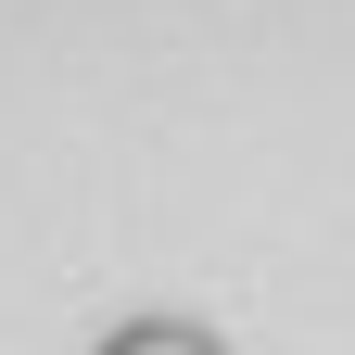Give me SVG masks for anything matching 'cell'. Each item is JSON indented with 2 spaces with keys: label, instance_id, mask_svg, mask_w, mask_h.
<instances>
[{
  "label": "cell",
  "instance_id": "6da1fadb",
  "mask_svg": "<svg viewBox=\"0 0 355 355\" xmlns=\"http://www.w3.org/2000/svg\"><path fill=\"white\" fill-rule=\"evenodd\" d=\"M76 355H229V343H216L191 304H102Z\"/></svg>",
  "mask_w": 355,
  "mask_h": 355
}]
</instances>
